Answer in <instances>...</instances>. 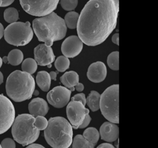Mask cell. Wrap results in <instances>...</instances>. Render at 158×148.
<instances>
[{
  "mask_svg": "<svg viewBox=\"0 0 158 148\" xmlns=\"http://www.w3.org/2000/svg\"><path fill=\"white\" fill-rule=\"evenodd\" d=\"M35 89V81L31 74L20 70L12 72L7 78V96L17 102L30 99Z\"/></svg>",
  "mask_w": 158,
  "mask_h": 148,
  "instance_id": "4",
  "label": "cell"
},
{
  "mask_svg": "<svg viewBox=\"0 0 158 148\" xmlns=\"http://www.w3.org/2000/svg\"><path fill=\"white\" fill-rule=\"evenodd\" d=\"M6 41L15 46L28 44L33 37L30 22H15L9 25L4 31Z\"/></svg>",
  "mask_w": 158,
  "mask_h": 148,
  "instance_id": "7",
  "label": "cell"
},
{
  "mask_svg": "<svg viewBox=\"0 0 158 148\" xmlns=\"http://www.w3.org/2000/svg\"><path fill=\"white\" fill-rule=\"evenodd\" d=\"M57 73L56 72H54V71H52L49 73V76H50V78L51 80H53L54 81L56 80V78H57Z\"/></svg>",
  "mask_w": 158,
  "mask_h": 148,
  "instance_id": "38",
  "label": "cell"
},
{
  "mask_svg": "<svg viewBox=\"0 0 158 148\" xmlns=\"http://www.w3.org/2000/svg\"><path fill=\"white\" fill-rule=\"evenodd\" d=\"M101 94L96 91H91L87 98H86V104L92 112H96L99 109Z\"/></svg>",
  "mask_w": 158,
  "mask_h": 148,
  "instance_id": "19",
  "label": "cell"
},
{
  "mask_svg": "<svg viewBox=\"0 0 158 148\" xmlns=\"http://www.w3.org/2000/svg\"><path fill=\"white\" fill-rule=\"evenodd\" d=\"M35 94V96H37V95H38L39 94V92H38V91H37V90H34V91H33V94Z\"/></svg>",
  "mask_w": 158,
  "mask_h": 148,
  "instance_id": "42",
  "label": "cell"
},
{
  "mask_svg": "<svg viewBox=\"0 0 158 148\" xmlns=\"http://www.w3.org/2000/svg\"><path fill=\"white\" fill-rule=\"evenodd\" d=\"M79 14L75 11H69L66 14L64 21L67 28L70 29H75L77 28Z\"/></svg>",
  "mask_w": 158,
  "mask_h": 148,
  "instance_id": "23",
  "label": "cell"
},
{
  "mask_svg": "<svg viewBox=\"0 0 158 148\" xmlns=\"http://www.w3.org/2000/svg\"><path fill=\"white\" fill-rule=\"evenodd\" d=\"M27 147H32V148H43L44 146H43L42 145L40 144H37V143H31L30 144H28V146H27Z\"/></svg>",
  "mask_w": 158,
  "mask_h": 148,
  "instance_id": "37",
  "label": "cell"
},
{
  "mask_svg": "<svg viewBox=\"0 0 158 148\" xmlns=\"http://www.w3.org/2000/svg\"><path fill=\"white\" fill-rule=\"evenodd\" d=\"M15 109L7 97L0 94V134L6 132L15 118Z\"/></svg>",
  "mask_w": 158,
  "mask_h": 148,
  "instance_id": "9",
  "label": "cell"
},
{
  "mask_svg": "<svg viewBox=\"0 0 158 148\" xmlns=\"http://www.w3.org/2000/svg\"><path fill=\"white\" fill-rule=\"evenodd\" d=\"M38 64L36 60L32 58H27L22 64V70L30 74H33L37 70Z\"/></svg>",
  "mask_w": 158,
  "mask_h": 148,
  "instance_id": "24",
  "label": "cell"
},
{
  "mask_svg": "<svg viewBox=\"0 0 158 148\" xmlns=\"http://www.w3.org/2000/svg\"><path fill=\"white\" fill-rule=\"evenodd\" d=\"M4 27L3 25L0 23V39L2 38V36H4Z\"/></svg>",
  "mask_w": 158,
  "mask_h": 148,
  "instance_id": "39",
  "label": "cell"
},
{
  "mask_svg": "<svg viewBox=\"0 0 158 148\" xmlns=\"http://www.w3.org/2000/svg\"><path fill=\"white\" fill-rule=\"evenodd\" d=\"M2 59H1V57H0V68L1 67V66H2Z\"/></svg>",
  "mask_w": 158,
  "mask_h": 148,
  "instance_id": "43",
  "label": "cell"
},
{
  "mask_svg": "<svg viewBox=\"0 0 158 148\" xmlns=\"http://www.w3.org/2000/svg\"><path fill=\"white\" fill-rule=\"evenodd\" d=\"M1 4H2V1L0 0V7H1Z\"/></svg>",
  "mask_w": 158,
  "mask_h": 148,
  "instance_id": "44",
  "label": "cell"
},
{
  "mask_svg": "<svg viewBox=\"0 0 158 148\" xmlns=\"http://www.w3.org/2000/svg\"><path fill=\"white\" fill-rule=\"evenodd\" d=\"M72 145L74 148H93L94 147L81 134H77L72 139Z\"/></svg>",
  "mask_w": 158,
  "mask_h": 148,
  "instance_id": "22",
  "label": "cell"
},
{
  "mask_svg": "<svg viewBox=\"0 0 158 148\" xmlns=\"http://www.w3.org/2000/svg\"><path fill=\"white\" fill-rule=\"evenodd\" d=\"M35 117L22 113L14 118L11 133L14 140L23 146L34 142L40 136V130L34 125Z\"/></svg>",
  "mask_w": 158,
  "mask_h": 148,
  "instance_id": "5",
  "label": "cell"
},
{
  "mask_svg": "<svg viewBox=\"0 0 158 148\" xmlns=\"http://www.w3.org/2000/svg\"><path fill=\"white\" fill-rule=\"evenodd\" d=\"M71 101H77L81 102L83 105H86V97L85 94L83 93H79L74 95Z\"/></svg>",
  "mask_w": 158,
  "mask_h": 148,
  "instance_id": "31",
  "label": "cell"
},
{
  "mask_svg": "<svg viewBox=\"0 0 158 148\" xmlns=\"http://www.w3.org/2000/svg\"><path fill=\"white\" fill-rule=\"evenodd\" d=\"M67 105V118L72 128L77 130L83 123L86 115L89 113V109L81 102L77 101H71Z\"/></svg>",
  "mask_w": 158,
  "mask_h": 148,
  "instance_id": "10",
  "label": "cell"
},
{
  "mask_svg": "<svg viewBox=\"0 0 158 148\" xmlns=\"http://www.w3.org/2000/svg\"><path fill=\"white\" fill-rule=\"evenodd\" d=\"M107 63L109 68L113 70H118L119 68V52L114 51L107 57Z\"/></svg>",
  "mask_w": 158,
  "mask_h": 148,
  "instance_id": "26",
  "label": "cell"
},
{
  "mask_svg": "<svg viewBox=\"0 0 158 148\" xmlns=\"http://www.w3.org/2000/svg\"><path fill=\"white\" fill-rule=\"evenodd\" d=\"M60 3L63 9L67 11H71L77 7L78 0H60Z\"/></svg>",
  "mask_w": 158,
  "mask_h": 148,
  "instance_id": "28",
  "label": "cell"
},
{
  "mask_svg": "<svg viewBox=\"0 0 158 148\" xmlns=\"http://www.w3.org/2000/svg\"><path fill=\"white\" fill-rule=\"evenodd\" d=\"M60 80L65 87L69 88L71 91H73L75 86L79 81V76L76 72L69 71L62 75Z\"/></svg>",
  "mask_w": 158,
  "mask_h": 148,
  "instance_id": "17",
  "label": "cell"
},
{
  "mask_svg": "<svg viewBox=\"0 0 158 148\" xmlns=\"http://www.w3.org/2000/svg\"><path fill=\"white\" fill-rule=\"evenodd\" d=\"M83 43L78 36L72 35L67 37L62 43V54L68 58H73L81 52Z\"/></svg>",
  "mask_w": 158,
  "mask_h": 148,
  "instance_id": "12",
  "label": "cell"
},
{
  "mask_svg": "<svg viewBox=\"0 0 158 148\" xmlns=\"http://www.w3.org/2000/svg\"><path fill=\"white\" fill-rule=\"evenodd\" d=\"M72 91L67 88L57 86L49 91L46 97L49 104L56 108H62L67 105L70 99Z\"/></svg>",
  "mask_w": 158,
  "mask_h": 148,
  "instance_id": "11",
  "label": "cell"
},
{
  "mask_svg": "<svg viewBox=\"0 0 158 148\" xmlns=\"http://www.w3.org/2000/svg\"><path fill=\"white\" fill-rule=\"evenodd\" d=\"M1 1H2L1 7H6V6H10L14 1V0H1Z\"/></svg>",
  "mask_w": 158,
  "mask_h": 148,
  "instance_id": "35",
  "label": "cell"
},
{
  "mask_svg": "<svg viewBox=\"0 0 158 148\" xmlns=\"http://www.w3.org/2000/svg\"><path fill=\"white\" fill-rule=\"evenodd\" d=\"M32 26L38 40L49 46H51L54 41L63 39L67 30L64 19L54 11L35 18Z\"/></svg>",
  "mask_w": 158,
  "mask_h": 148,
  "instance_id": "2",
  "label": "cell"
},
{
  "mask_svg": "<svg viewBox=\"0 0 158 148\" xmlns=\"http://www.w3.org/2000/svg\"><path fill=\"white\" fill-rule=\"evenodd\" d=\"M70 122L62 117H51L44 130L48 144L54 148H68L73 139V129Z\"/></svg>",
  "mask_w": 158,
  "mask_h": 148,
  "instance_id": "3",
  "label": "cell"
},
{
  "mask_svg": "<svg viewBox=\"0 0 158 148\" xmlns=\"http://www.w3.org/2000/svg\"><path fill=\"white\" fill-rule=\"evenodd\" d=\"M118 134V126L116 123L109 121L103 123L99 129V135L101 139L108 142H114L117 140Z\"/></svg>",
  "mask_w": 158,
  "mask_h": 148,
  "instance_id": "15",
  "label": "cell"
},
{
  "mask_svg": "<svg viewBox=\"0 0 158 148\" xmlns=\"http://www.w3.org/2000/svg\"><path fill=\"white\" fill-rule=\"evenodd\" d=\"M83 136L93 145L95 146L99 139V133L98 130L94 127L86 128L83 134Z\"/></svg>",
  "mask_w": 158,
  "mask_h": 148,
  "instance_id": "21",
  "label": "cell"
},
{
  "mask_svg": "<svg viewBox=\"0 0 158 148\" xmlns=\"http://www.w3.org/2000/svg\"><path fill=\"white\" fill-rule=\"evenodd\" d=\"M8 62L14 66H16L22 63L23 59V54L22 52L17 49L11 50L8 56Z\"/></svg>",
  "mask_w": 158,
  "mask_h": 148,
  "instance_id": "20",
  "label": "cell"
},
{
  "mask_svg": "<svg viewBox=\"0 0 158 148\" xmlns=\"http://www.w3.org/2000/svg\"><path fill=\"white\" fill-rule=\"evenodd\" d=\"M4 18L6 22L11 23L15 22L19 19V12L14 7H9L4 12Z\"/></svg>",
  "mask_w": 158,
  "mask_h": 148,
  "instance_id": "27",
  "label": "cell"
},
{
  "mask_svg": "<svg viewBox=\"0 0 158 148\" xmlns=\"http://www.w3.org/2000/svg\"><path fill=\"white\" fill-rule=\"evenodd\" d=\"M3 80H4V76L1 72L0 71V84H1L3 83Z\"/></svg>",
  "mask_w": 158,
  "mask_h": 148,
  "instance_id": "40",
  "label": "cell"
},
{
  "mask_svg": "<svg viewBox=\"0 0 158 148\" xmlns=\"http://www.w3.org/2000/svg\"><path fill=\"white\" fill-rule=\"evenodd\" d=\"M1 144H0V148H1Z\"/></svg>",
  "mask_w": 158,
  "mask_h": 148,
  "instance_id": "45",
  "label": "cell"
},
{
  "mask_svg": "<svg viewBox=\"0 0 158 148\" xmlns=\"http://www.w3.org/2000/svg\"><path fill=\"white\" fill-rule=\"evenodd\" d=\"M114 146L112 145V144H110V143H109V142H105V143H102V144H99L98 146V147L99 148H101V147H102V148H114Z\"/></svg>",
  "mask_w": 158,
  "mask_h": 148,
  "instance_id": "34",
  "label": "cell"
},
{
  "mask_svg": "<svg viewBox=\"0 0 158 148\" xmlns=\"http://www.w3.org/2000/svg\"><path fill=\"white\" fill-rule=\"evenodd\" d=\"M118 94V84L111 85L101 94L99 102L102 115L108 121L116 124L119 123Z\"/></svg>",
  "mask_w": 158,
  "mask_h": 148,
  "instance_id": "6",
  "label": "cell"
},
{
  "mask_svg": "<svg viewBox=\"0 0 158 148\" xmlns=\"http://www.w3.org/2000/svg\"><path fill=\"white\" fill-rule=\"evenodd\" d=\"M23 9L28 14L41 17L53 12L59 0H19Z\"/></svg>",
  "mask_w": 158,
  "mask_h": 148,
  "instance_id": "8",
  "label": "cell"
},
{
  "mask_svg": "<svg viewBox=\"0 0 158 148\" xmlns=\"http://www.w3.org/2000/svg\"><path fill=\"white\" fill-rule=\"evenodd\" d=\"M91 120V117L89 115V113L86 114V116H85V119H84V120L83 121V123L79 126V128H84L86 127L89 124Z\"/></svg>",
  "mask_w": 158,
  "mask_h": 148,
  "instance_id": "32",
  "label": "cell"
},
{
  "mask_svg": "<svg viewBox=\"0 0 158 148\" xmlns=\"http://www.w3.org/2000/svg\"><path fill=\"white\" fill-rule=\"evenodd\" d=\"M30 114L33 117L45 116L49 110V106L47 102L41 97L33 99L28 104Z\"/></svg>",
  "mask_w": 158,
  "mask_h": 148,
  "instance_id": "16",
  "label": "cell"
},
{
  "mask_svg": "<svg viewBox=\"0 0 158 148\" xmlns=\"http://www.w3.org/2000/svg\"><path fill=\"white\" fill-rule=\"evenodd\" d=\"M2 62H4V63H7L8 62V59H7V57H6V56H4L2 59Z\"/></svg>",
  "mask_w": 158,
  "mask_h": 148,
  "instance_id": "41",
  "label": "cell"
},
{
  "mask_svg": "<svg viewBox=\"0 0 158 148\" xmlns=\"http://www.w3.org/2000/svg\"><path fill=\"white\" fill-rule=\"evenodd\" d=\"M112 41L114 44L118 45L119 44V35L118 33H115L112 36Z\"/></svg>",
  "mask_w": 158,
  "mask_h": 148,
  "instance_id": "33",
  "label": "cell"
},
{
  "mask_svg": "<svg viewBox=\"0 0 158 148\" xmlns=\"http://www.w3.org/2000/svg\"><path fill=\"white\" fill-rule=\"evenodd\" d=\"M70 64V62L68 57L64 56H60L56 59L54 65L57 71L64 72L69 68Z\"/></svg>",
  "mask_w": 158,
  "mask_h": 148,
  "instance_id": "25",
  "label": "cell"
},
{
  "mask_svg": "<svg viewBox=\"0 0 158 148\" xmlns=\"http://www.w3.org/2000/svg\"><path fill=\"white\" fill-rule=\"evenodd\" d=\"M75 89L79 92L82 91L84 89V85L81 83H78L75 86Z\"/></svg>",
  "mask_w": 158,
  "mask_h": 148,
  "instance_id": "36",
  "label": "cell"
},
{
  "mask_svg": "<svg viewBox=\"0 0 158 148\" xmlns=\"http://www.w3.org/2000/svg\"><path fill=\"white\" fill-rule=\"evenodd\" d=\"M119 0H89L79 15L78 36L89 46L102 43L115 28Z\"/></svg>",
  "mask_w": 158,
  "mask_h": 148,
  "instance_id": "1",
  "label": "cell"
},
{
  "mask_svg": "<svg viewBox=\"0 0 158 148\" xmlns=\"http://www.w3.org/2000/svg\"><path fill=\"white\" fill-rule=\"evenodd\" d=\"M48 121L44 116H36L35 118L34 125L40 131L44 130L48 125Z\"/></svg>",
  "mask_w": 158,
  "mask_h": 148,
  "instance_id": "29",
  "label": "cell"
},
{
  "mask_svg": "<svg viewBox=\"0 0 158 148\" xmlns=\"http://www.w3.org/2000/svg\"><path fill=\"white\" fill-rule=\"evenodd\" d=\"M51 79L49 73L46 71L38 72L36 76V82L38 87L44 92L48 91L51 86Z\"/></svg>",
  "mask_w": 158,
  "mask_h": 148,
  "instance_id": "18",
  "label": "cell"
},
{
  "mask_svg": "<svg viewBox=\"0 0 158 148\" xmlns=\"http://www.w3.org/2000/svg\"><path fill=\"white\" fill-rule=\"evenodd\" d=\"M87 77L93 83H101L103 81L107 75V68L106 65L100 61L91 64L87 71Z\"/></svg>",
  "mask_w": 158,
  "mask_h": 148,
  "instance_id": "14",
  "label": "cell"
},
{
  "mask_svg": "<svg viewBox=\"0 0 158 148\" xmlns=\"http://www.w3.org/2000/svg\"><path fill=\"white\" fill-rule=\"evenodd\" d=\"M35 60L40 66H47L55 60V56L51 46L45 44H40L34 49Z\"/></svg>",
  "mask_w": 158,
  "mask_h": 148,
  "instance_id": "13",
  "label": "cell"
},
{
  "mask_svg": "<svg viewBox=\"0 0 158 148\" xmlns=\"http://www.w3.org/2000/svg\"><path fill=\"white\" fill-rule=\"evenodd\" d=\"M1 146L3 148H15V143L12 139L5 138L1 142Z\"/></svg>",
  "mask_w": 158,
  "mask_h": 148,
  "instance_id": "30",
  "label": "cell"
}]
</instances>
